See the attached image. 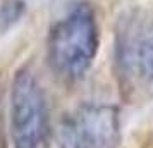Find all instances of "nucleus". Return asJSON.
<instances>
[{"mask_svg": "<svg viewBox=\"0 0 153 148\" xmlns=\"http://www.w3.org/2000/svg\"><path fill=\"white\" fill-rule=\"evenodd\" d=\"M98 45V24L93 9L88 4H77L50 29V64L64 79H79L91 67Z\"/></svg>", "mask_w": 153, "mask_h": 148, "instance_id": "f257e3e1", "label": "nucleus"}, {"mask_svg": "<svg viewBox=\"0 0 153 148\" xmlns=\"http://www.w3.org/2000/svg\"><path fill=\"white\" fill-rule=\"evenodd\" d=\"M10 138L14 148H43L48 136V107L43 88L28 67L17 71L10 88Z\"/></svg>", "mask_w": 153, "mask_h": 148, "instance_id": "f03ea898", "label": "nucleus"}, {"mask_svg": "<svg viewBox=\"0 0 153 148\" xmlns=\"http://www.w3.org/2000/svg\"><path fill=\"white\" fill-rule=\"evenodd\" d=\"M59 148H117L120 117L107 103H83L65 114L57 131Z\"/></svg>", "mask_w": 153, "mask_h": 148, "instance_id": "7ed1b4c3", "label": "nucleus"}, {"mask_svg": "<svg viewBox=\"0 0 153 148\" xmlns=\"http://www.w3.org/2000/svg\"><path fill=\"white\" fill-rule=\"evenodd\" d=\"M117 59L127 72L153 81V19L139 14L124 19L119 31Z\"/></svg>", "mask_w": 153, "mask_h": 148, "instance_id": "20e7f679", "label": "nucleus"}, {"mask_svg": "<svg viewBox=\"0 0 153 148\" xmlns=\"http://www.w3.org/2000/svg\"><path fill=\"white\" fill-rule=\"evenodd\" d=\"M21 10H22V4L19 2H9L4 5V9L0 10V22H7V26L10 22H14L19 16H21Z\"/></svg>", "mask_w": 153, "mask_h": 148, "instance_id": "39448f33", "label": "nucleus"}]
</instances>
